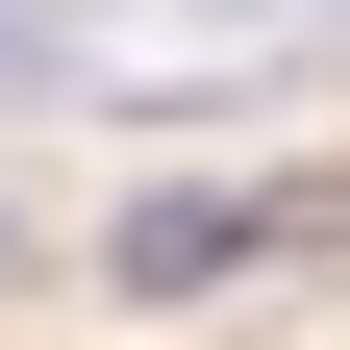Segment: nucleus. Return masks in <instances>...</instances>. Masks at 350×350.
Segmentation results:
<instances>
[{
    "label": "nucleus",
    "instance_id": "nucleus-1",
    "mask_svg": "<svg viewBox=\"0 0 350 350\" xmlns=\"http://www.w3.org/2000/svg\"><path fill=\"white\" fill-rule=\"evenodd\" d=\"M325 226H350V175H150L100 226V275L125 300H226V275H275V250H325Z\"/></svg>",
    "mask_w": 350,
    "mask_h": 350
},
{
    "label": "nucleus",
    "instance_id": "nucleus-2",
    "mask_svg": "<svg viewBox=\"0 0 350 350\" xmlns=\"http://www.w3.org/2000/svg\"><path fill=\"white\" fill-rule=\"evenodd\" d=\"M0 250H25V226H0Z\"/></svg>",
    "mask_w": 350,
    "mask_h": 350
}]
</instances>
